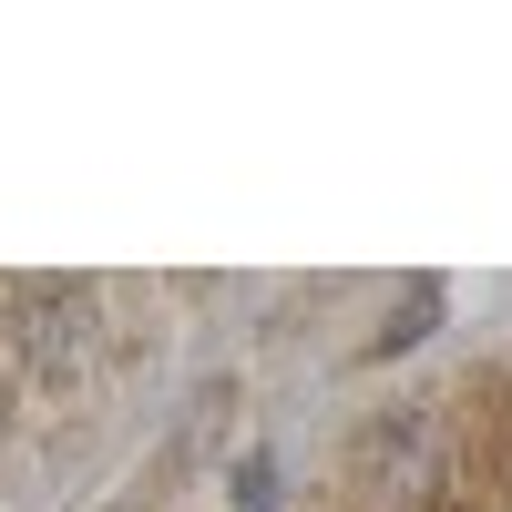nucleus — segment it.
Masks as SVG:
<instances>
[{
  "instance_id": "1",
  "label": "nucleus",
  "mask_w": 512,
  "mask_h": 512,
  "mask_svg": "<svg viewBox=\"0 0 512 512\" xmlns=\"http://www.w3.org/2000/svg\"><path fill=\"white\" fill-rule=\"evenodd\" d=\"M11 338L41 379H82V359H93V287L82 277H21L11 287Z\"/></svg>"
},
{
  "instance_id": "2",
  "label": "nucleus",
  "mask_w": 512,
  "mask_h": 512,
  "mask_svg": "<svg viewBox=\"0 0 512 512\" xmlns=\"http://www.w3.org/2000/svg\"><path fill=\"white\" fill-rule=\"evenodd\" d=\"M236 512H267V461H246V492H236Z\"/></svg>"
},
{
  "instance_id": "3",
  "label": "nucleus",
  "mask_w": 512,
  "mask_h": 512,
  "mask_svg": "<svg viewBox=\"0 0 512 512\" xmlns=\"http://www.w3.org/2000/svg\"><path fill=\"white\" fill-rule=\"evenodd\" d=\"M0 441H11V400H0Z\"/></svg>"
}]
</instances>
